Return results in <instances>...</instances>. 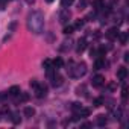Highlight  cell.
<instances>
[{"label": "cell", "mask_w": 129, "mask_h": 129, "mask_svg": "<svg viewBox=\"0 0 129 129\" xmlns=\"http://www.w3.org/2000/svg\"><path fill=\"white\" fill-rule=\"evenodd\" d=\"M52 64H53V67H56V69H61V67L64 66V61H62L61 58H56V59H55Z\"/></svg>", "instance_id": "cell-15"}, {"label": "cell", "mask_w": 129, "mask_h": 129, "mask_svg": "<svg viewBox=\"0 0 129 129\" xmlns=\"http://www.w3.org/2000/svg\"><path fill=\"white\" fill-rule=\"evenodd\" d=\"M121 97H123V100H126L127 99V88H126V85L123 87V90H121Z\"/></svg>", "instance_id": "cell-27"}, {"label": "cell", "mask_w": 129, "mask_h": 129, "mask_svg": "<svg viewBox=\"0 0 129 129\" xmlns=\"http://www.w3.org/2000/svg\"><path fill=\"white\" fill-rule=\"evenodd\" d=\"M111 3H112V5H115V3H118V0H111Z\"/></svg>", "instance_id": "cell-36"}, {"label": "cell", "mask_w": 129, "mask_h": 129, "mask_svg": "<svg viewBox=\"0 0 129 129\" xmlns=\"http://www.w3.org/2000/svg\"><path fill=\"white\" fill-rule=\"evenodd\" d=\"M6 2H11V0H6Z\"/></svg>", "instance_id": "cell-38"}, {"label": "cell", "mask_w": 129, "mask_h": 129, "mask_svg": "<svg viewBox=\"0 0 129 129\" xmlns=\"http://www.w3.org/2000/svg\"><path fill=\"white\" fill-rule=\"evenodd\" d=\"M121 114H123V111H121V108H118V109L115 111V118L120 120V118H121Z\"/></svg>", "instance_id": "cell-29"}, {"label": "cell", "mask_w": 129, "mask_h": 129, "mask_svg": "<svg viewBox=\"0 0 129 129\" xmlns=\"http://www.w3.org/2000/svg\"><path fill=\"white\" fill-rule=\"evenodd\" d=\"M115 88H117V84H115V82H109V84H108V90H109V91H114Z\"/></svg>", "instance_id": "cell-28"}, {"label": "cell", "mask_w": 129, "mask_h": 129, "mask_svg": "<svg viewBox=\"0 0 129 129\" xmlns=\"http://www.w3.org/2000/svg\"><path fill=\"white\" fill-rule=\"evenodd\" d=\"M26 3H27V5H34V3H35V0H26Z\"/></svg>", "instance_id": "cell-35"}, {"label": "cell", "mask_w": 129, "mask_h": 129, "mask_svg": "<svg viewBox=\"0 0 129 129\" xmlns=\"http://www.w3.org/2000/svg\"><path fill=\"white\" fill-rule=\"evenodd\" d=\"M123 59H124V61H126V62H127V61H129V53H127V52H126V53H124V56H123Z\"/></svg>", "instance_id": "cell-34"}, {"label": "cell", "mask_w": 129, "mask_h": 129, "mask_svg": "<svg viewBox=\"0 0 129 129\" xmlns=\"http://www.w3.org/2000/svg\"><path fill=\"white\" fill-rule=\"evenodd\" d=\"M106 66V62L103 61V58L100 56V58H97L96 59V62H94V70H100V69H103Z\"/></svg>", "instance_id": "cell-9"}, {"label": "cell", "mask_w": 129, "mask_h": 129, "mask_svg": "<svg viewBox=\"0 0 129 129\" xmlns=\"http://www.w3.org/2000/svg\"><path fill=\"white\" fill-rule=\"evenodd\" d=\"M81 108H82V105H81V103H78V102H73V103H72V109H73L75 112H79V111H81Z\"/></svg>", "instance_id": "cell-20"}, {"label": "cell", "mask_w": 129, "mask_h": 129, "mask_svg": "<svg viewBox=\"0 0 129 129\" xmlns=\"http://www.w3.org/2000/svg\"><path fill=\"white\" fill-rule=\"evenodd\" d=\"M11 120H12V123H14V124H18V123L21 121L20 114H17V112H15V114H12V118H11Z\"/></svg>", "instance_id": "cell-21"}, {"label": "cell", "mask_w": 129, "mask_h": 129, "mask_svg": "<svg viewBox=\"0 0 129 129\" xmlns=\"http://www.w3.org/2000/svg\"><path fill=\"white\" fill-rule=\"evenodd\" d=\"M91 126H93L91 123H84V124H82L81 127H84V129H88V127H91Z\"/></svg>", "instance_id": "cell-33"}, {"label": "cell", "mask_w": 129, "mask_h": 129, "mask_svg": "<svg viewBox=\"0 0 129 129\" xmlns=\"http://www.w3.org/2000/svg\"><path fill=\"white\" fill-rule=\"evenodd\" d=\"M103 82H105V78L102 76V75H96L94 78H93V87H96V88H99V87H102L103 85Z\"/></svg>", "instance_id": "cell-4"}, {"label": "cell", "mask_w": 129, "mask_h": 129, "mask_svg": "<svg viewBox=\"0 0 129 129\" xmlns=\"http://www.w3.org/2000/svg\"><path fill=\"white\" fill-rule=\"evenodd\" d=\"M84 24H85V20H84V18H81V20H78V21H76V24H75L73 27H75V29H82V27H84Z\"/></svg>", "instance_id": "cell-19"}, {"label": "cell", "mask_w": 129, "mask_h": 129, "mask_svg": "<svg viewBox=\"0 0 129 129\" xmlns=\"http://www.w3.org/2000/svg\"><path fill=\"white\" fill-rule=\"evenodd\" d=\"M20 94H21V96H20V100H21V102H27V100H29V94H27V93H20Z\"/></svg>", "instance_id": "cell-26"}, {"label": "cell", "mask_w": 129, "mask_h": 129, "mask_svg": "<svg viewBox=\"0 0 129 129\" xmlns=\"http://www.w3.org/2000/svg\"><path fill=\"white\" fill-rule=\"evenodd\" d=\"M87 3H88V0H81L79 2V9H84L87 6Z\"/></svg>", "instance_id": "cell-30"}, {"label": "cell", "mask_w": 129, "mask_h": 129, "mask_svg": "<svg viewBox=\"0 0 129 129\" xmlns=\"http://www.w3.org/2000/svg\"><path fill=\"white\" fill-rule=\"evenodd\" d=\"M103 5H105V2H103V0H94V2H93V6H94L97 11H99V9L103 6Z\"/></svg>", "instance_id": "cell-18"}, {"label": "cell", "mask_w": 129, "mask_h": 129, "mask_svg": "<svg viewBox=\"0 0 129 129\" xmlns=\"http://www.w3.org/2000/svg\"><path fill=\"white\" fill-rule=\"evenodd\" d=\"M52 85L53 87H61L62 85V76H59V75H53L52 76Z\"/></svg>", "instance_id": "cell-7"}, {"label": "cell", "mask_w": 129, "mask_h": 129, "mask_svg": "<svg viewBox=\"0 0 129 129\" xmlns=\"http://www.w3.org/2000/svg\"><path fill=\"white\" fill-rule=\"evenodd\" d=\"M27 29L35 35L44 32V15L40 11H34L27 15Z\"/></svg>", "instance_id": "cell-1"}, {"label": "cell", "mask_w": 129, "mask_h": 129, "mask_svg": "<svg viewBox=\"0 0 129 129\" xmlns=\"http://www.w3.org/2000/svg\"><path fill=\"white\" fill-rule=\"evenodd\" d=\"M73 30H75L73 26H66V27H64V34H66V35H72Z\"/></svg>", "instance_id": "cell-24"}, {"label": "cell", "mask_w": 129, "mask_h": 129, "mask_svg": "<svg viewBox=\"0 0 129 129\" xmlns=\"http://www.w3.org/2000/svg\"><path fill=\"white\" fill-rule=\"evenodd\" d=\"M85 49H87V40H85V38L82 37V38H79V40H78V46H76V52H78V53H82V52H84Z\"/></svg>", "instance_id": "cell-3"}, {"label": "cell", "mask_w": 129, "mask_h": 129, "mask_svg": "<svg viewBox=\"0 0 129 129\" xmlns=\"http://www.w3.org/2000/svg\"><path fill=\"white\" fill-rule=\"evenodd\" d=\"M20 93H21V91H20V87H18V85H12V87L9 88V96H14V97H15V96H20Z\"/></svg>", "instance_id": "cell-10"}, {"label": "cell", "mask_w": 129, "mask_h": 129, "mask_svg": "<svg viewBox=\"0 0 129 129\" xmlns=\"http://www.w3.org/2000/svg\"><path fill=\"white\" fill-rule=\"evenodd\" d=\"M93 103H94V106H96V108H99V106H102V105H103V99H102V97H97V99H94V100H93Z\"/></svg>", "instance_id": "cell-23"}, {"label": "cell", "mask_w": 129, "mask_h": 129, "mask_svg": "<svg viewBox=\"0 0 129 129\" xmlns=\"http://www.w3.org/2000/svg\"><path fill=\"white\" fill-rule=\"evenodd\" d=\"M126 76H127V69H126V67H120V69L117 70V78L121 79V81H124Z\"/></svg>", "instance_id": "cell-8"}, {"label": "cell", "mask_w": 129, "mask_h": 129, "mask_svg": "<svg viewBox=\"0 0 129 129\" xmlns=\"http://www.w3.org/2000/svg\"><path fill=\"white\" fill-rule=\"evenodd\" d=\"M117 38L120 40V43H121V44H126V41H127V34H126V32H120Z\"/></svg>", "instance_id": "cell-14"}, {"label": "cell", "mask_w": 129, "mask_h": 129, "mask_svg": "<svg viewBox=\"0 0 129 129\" xmlns=\"http://www.w3.org/2000/svg\"><path fill=\"white\" fill-rule=\"evenodd\" d=\"M46 2H47V3H52V2H53V0H46Z\"/></svg>", "instance_id": "cell-37"}, {"label": "cell", "mask_w": 129, "mask_h": 129, "mask_svg": "<svg viewBox=\"0 0 129 129\" xmlns=\"http://www.w3.org/2000/svg\"><path fill=\"white\" fill-rule=\"evenodd\" d=\"M108 123V118L103 115V114H100V115H97V124L99 126H105Z\"/></svg>", "instance_id": "cell-13"}, {"label": "cell", "mask_w": 129, "mask_h": 129, "mask_svg": "<svg viewBox=\"0 0 129 129\" xmlns=\"http://www.w3.org/2000/svg\"><path fill=\"white\" fill-rule=\"evenodd\" d=\"M70 17H72V14H70V11H69L67 8L61 9V12H59V21H61L62 24H67L69 20H70Z\"/></svg>", "instance_id": "cell-2"}, {"label": "cell", "mask_w": 129, "mask_h": 129, "mask_svg": "<svg viewBox=\"0 0 129 129\" xmlns=\"http://www.w3.org/2000/svg\"><path fill=\"white\" fill-rule=\"evenodd\" d=\"M78 114H79L82 118H85V117H88V115H90V109H87V108H81V111H79Z\"/></svg>", "instance_id": "cell-17"}, {"label": "cell", "mask_w": 129, "mask_h": 129, "mask_svg": "<svg viewBox=\"0 0 129 129\" xmlns=\"http://www.w3.org/2000/svg\"><path fill=\"white\" fill-rule=\"evenodd\" d=\"M70 47H72V40H69V41L64 43V46L61 47V50H67V49H70Z\"/></svg>", "instance_id": "cell-25"}, {"label": "cell", "mask_w": 129, "mask_h": 129, "mask_svg": "<svg viewBox=\"0 0 129 129\" xmlns=\"http://www.w3.org/2000/svg\"><path fill=\"white\" fill-rule=\"evenodd\" d=\"M76 94L78 96H87V87L82 84V85H79L78 88H76Z\"/></svg>", "instance_id": "cell-12"}, {"label": "cell", "mask_w": 129, "mask_h": 129, "mask_svg": "<svg viewBox=\"0 0 129 129\" xmlns=\"http://www.w3.org/2000/svg\"><path fill=\"white\" fill-rule=\"evenodd\" d=\"M43 67H44L46 70H49V69H53V64H52L50 59H44V61H43Z\"/></svg>", "instance_id": "cell-16"}, {"label": "cell", "mask_w": 129, "mask_h": 129, "mask_svg": "<svg viewBox=\"0 0 129 129\" xmlns=\"http://www.w3.org/2000/svg\"><path fill=\"white\" fill-rule=\"evenodd\" d=\"M15 26H17V23H15V21H12V23L9 24V30H14V29H15Z\"/></svg>", "instance_id": "cell-32"}, {"label": "cell", "mask_w": 129, "mask_h": 129, "mask_svg": "<svg viewBox=\"0 0 129 129\" xmlns=\"http://www.w3.org/2000/svg\"><path fill=\"white\" fill-rule=\"evenodd\" d=\"M35 90H37V97H40V99L46 97V94H47V87L46 85H38Z\"/></svg>", "instance_id": "cell-6"}, {"label": "cell", "mask_w": 129, "mask_h": 129, "mask_svg": "<svg viewBox=\"0 0 129 129\" xmlns=\"http://www.w3.org/2000/svg\"><path fill=\"white\" fill-rule=\"evenodd\" d=\"M73 2L75 0H61V5H62V8H69L70 5H73Z\"/></svg>", "instance_id": "cell-22"}, {"label": "cell", "mask_w": 129, "mask_h": 129, "mask_svg": "<svg viewBox=\"0 0 129 129\" xmlns=\"http://www.w3.org/2000/svg\"><path fill=\"white\" fill-rule=\"evenodd\" d=\"M118 34H120V32H118V29H117V27H111V29L106 32V38H108V40H111V41H112V40H117Z\"/></svg>", "instance_id": "cell-5"}, {"label": "cell", "mask_w": 129, "mask_h": 129, "mask_svg": "<svg viewBox=\"0 0 129 129\" xmlns=\"http://www.w3.org/2000/svg\"><path fill=\"white\" fill-rule=\"evenodd\" d=\"M29 85H30V87H32V88H37V87H38V85H40V84H38V82H37V81H35V79H32V81H30V82H29Z\"/></svg>", "instance_id": "cell-31"}, {"label": "cell", "mask_w": 129, "mask_h": 129, "mask_svg": "<svg viewBox=\"0 0 129 129\" xmlns=\"http://www.w3.org/2000/svg\"><path fill=\"white\" fill-rule=\"evenodd\" d=\"M34 115H35V109H34L32 106H26V108H24V117L32 118Z\"/></svg>", "instance_id": "cell-11"}]
</instances>
